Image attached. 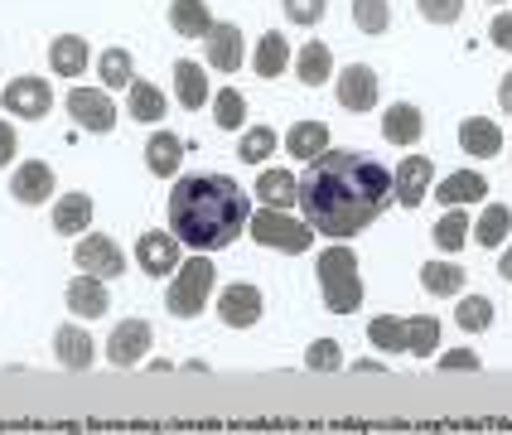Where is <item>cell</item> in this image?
I'll return each mask as SVG.
<instances>
[{"mask_svg":"<svg viewBox=\"0 0 512 435\" xmlns=\"http://www.w3.org/2000/svg\"><path fill=\"white\" fill-rule=\"evenodd\" d=\"M392 203V170L363 150H324L300 174V208L305 223L324 237H358L368 232Z\"/></svg>","mask_w":512,"mask_h":435,"instance_id":"obj_1","label":"cell"},{"mask_svg":"<svg viewBox=\"0 0 512 435\" xmlns=\"http://www.w3.org/2000/svg\"><path fill=\"white\" fill-rule=\"evenodd\" d=\"M247 218V189L228 174H184L170 194V232L194 252L232 247Z\"/></svg>","mask_w":512,"mask_h":435,"instance_id":"obj_2","label":"cell"},{"mask_svg":"<svg viewBox=\"0 0 512 435\" xmlns=\"http://www.w3.org/2000/svg\"><path fill=\"white\" fill-rule=\"evenodd\" d=\"M314 271H319V295L334 315H353L363 305V276H358V257L348 247H324Z\"/></svg>","mask_w":512,"mask_h":435,"instance_id":"obj_3","label":"cell"},{"mask_svg":"<svg viewBox=\"0 0 512 435\" xmlns=\"http://www.w3.org/2000/svg\"><path fill=\"white\" fill-rule=\"evenodd\" d=\"M218 281V271H213V261L208 257H189L179 261V271H174L170 290H165V305H170L174 319H199L203 305H208V290Z\"/></svg>","mask_w":512,"mask_h":435,"instance_id":"obj_4","label":"cell"},{"mask_svg":"<svg viewBox=\"0 0 512 435\" xmlns=\"http://www.w3.org/2000/svg\"><path fill=\"white\" fill-rule=\"evenodd\" d=\"M247 232H252L261 247H271V252H310L314 247V228L310 223H295L290 218V208H256L252 218H247Z\"/></svg>","mask_w":512,"mask_h":435,"instance_id":"obj_5","label":"cell"},{"mask_svg":"<svg viewBox=\"0 0 512 435\" xmlns=\"http://www.w3.org/2000/svg\"><path fill=\"white\" fill-rule=\"evenodd\" d=\"M68 116H73L83 131H97V136H107L116 126V107L102 87H73V92H68Z\"/></svg>","mask_w":512,"mask_h":435,"instance_id":"obj_6","label":"cell"},{"mask_svg":"<svg viewBox=\"0 0 512 435\" xmlns=\"http://www.w3.org/2000/svg\"><path fill=\"white\" fill-rule=\"evenodd\" d=\"M73 261H78V271H87V276H102V281H112V276H121V271H126L121 247H116L112 237H102V232H87L83 242H78V252H73Z\"/></svg>","mask_w":512,"mask_h":435,"instance_id":"obj_7","label":"cell"},{"mask_svg":"<svg viewBox=\"0 0 512 435\" xmlns=\"http://www.w3.org/2000/svg\"><path fill=\"white\" fill-rule=\"evenodd\" d=\"M0 102H5V112L10 116H25V121H39V116H49V107H54V92H49V83L44 78H15V83L0 92Z\"/></svg>","mask_w":512,"mask_h":435,"instance_id":"obj_8","label":"cell"},{"mask_svg":"<svg viewBox=\"0 0 512 435\" xmlns=\"http://www.w3.org/2000/svg\"><path fill=\"white\" fill-rule=\"evenodd\" d=\"M150 344H155V334H150L145 319H121L112 329V339H107V363H116V368H136Z\"/></svg>","mask_w":512,"mask_h":435,"instance_id":"obj_9","label":"cell"},{"mask_svg":"<svg viewBox=\"0 0 512 435\" xmlns=\"http://www.w3.org/2000/svg\"><path fill=\"white\" fill-rule=\"evenodd\" d=\"M430 179H435V165L430 155H401V165L392 170V199L416 208V203L430 194Z\"/></svg>","mask_w":512,"mask_h":435,"instance_id":"obj_10","label":"cell"},{"mask_svg":"<svg viewBox=\"0 0 512 435\" xmlns=\"http://www.w3.org/2000/svg\"><path fill=\"white\" fill-rule=\"evenodd\" d=\"M218 319L228 324V329H252L256 319H261V290L247 286V281H237L218 295Z\"/></svg>","mask_w":512,"mask_h":435,"instance_id":"obj_11","label":"cell"},{"mask_svg":"<svg viewBox=\"0 0 512 435\" xmlns=\"http://www.w3.org/2000/svg\"><path fill=\"white\" fill-rule=\"evenodd\" d=\"M377 73H372L368 63H348L339 73V102L348 112H372L377 107Z\"/></svg>","mask_w":512,"mask_h":435,"instance_id":"obj_12","label":"cell"},{"mask_svg":"<svg viewBox=\"0 0 512 435\" xmlns=\"http://www.w3.org/2000/svg\"><path fill=\"white\" fill-rule=\"evenodd\" d=\"M54 353L68 373H87L92 358H97V344H92V334H87L83 324H63L54 334Z\"/></svg>","mask_w":512,"mask_h":435,"instance_id":"obj_13","label":"cell"},{"mask_svg":"<svg viewBox=\"0 0 512 435\" xmlns=\"http://www.w3.org/2000/svg\"><path fill=\"white\" fill-rule=\"evenodd\" d=\"M136 257H141V271H150V276H174L179 271V237L174 232H145Z\"/></svg>","mask_w":512,"mask_h":435,"instance_id":"obj_14","label":"cell"},{"mask_svg":"<svg viewBox=\"0 0 512 435\" xmlns=\"http://www.w3.org/2000/svg\"><path fill=\"white\" fill-rule=\"evenodd\" d=\"M203 54H208V68L237 73V68H242V29L237 25H213L208 29V39H203Z\"/></svg>","mask_w":512,"mask_h":435,"instance_id":"obj_15","label":"cell"},{"mask_svg":"<svg viewBox=\"0 0 512 435\" xmlns=\"http://www.w3.org/2000/svg\"><path fill=\"white\" fill-rule=\"evenodd\" d=\"M10 194L25 203V208H34V203H44L49 194H54V170L44 165V160H25L20 170L10 174Z\"/></svg>","mask_w":512,"mask_h":435,"instance_id":"obj_16","label":"cell"},{"mask_svg":"<svg viewBox=\"0 0 512 435\" xmlns=\"http://www.w3.org/2000/svg\"><path fill=\"white\" fill-rule=\"evenodd\" d=\"M68 310L78 319H97L112 310V300H107V286H102V276H73L68 281Z\"/></svg>","mask_w":512,"mask_h":435,"instance_id":"obj_17","label":"cell"},{"mask_svg":"<svg viewBox=\"0 0 512 435\" xmlns=\"http://www.w3.org/2000/svg\"><path fill=\"white\" fill-rule=\"evenodd\" d=\"M459 145H464V155H474V160H493V155L503 150V131H498L488 116H464V121H459Z\"/></svg>","mask_w":512,"mask_h":435,"instance_id":"obj_18","label":"cell"},{"mask_svg":"<svg viewBox=\"0 0 512 435\" xmlns=\"http://www.w3.org/2000/svg\"><path fill=\"white\" fill-rule=\"evenodd\" d=\"M435 199L445 203V208H464V203H479L488 199V179L479 170H455L440 179V189H435Z\"/></svg>","mask_w":512,"mask_h":435,"instance_id":"obj_19","label":"cell"},{"mask_svg":"<svg viewBox=\"0 0 512 435\" xmlns=\"http://www.w3.org/2000/svg\"><path fill=\"white\" fill-rule=\"evenodd\" d=\"M421 131H426V116H421V107H411V102H397V107H387V116H382V136L392 145H416Z\"/></svg>","mask_w":512,"mask_h":435,"instance_id":"obj_20","label":"cell"},{"mask_svg":"<svg viewBox=\"0 0 512 435\" xmlns=\"http://www.w3.org/2000/svg\"><path fill=\"white\" fill-rule=\"evenodd\" d=\"M295 78L305 87H324L334 78V54H329V44L324 39H310L300 54H295Z\"/></svg>","mask_w":512,"mask_h":435,"instance_id":"obj_21","label":"cell"},{"mask_svg":"<svg viewBox=\"0 0 512 435\" xmlns=\"http://www.w3.org/2000/svg\"><path fill=\"white\" fill-rule=\"evenodd\" d=\"M174 92H179V107L184 112H199L208 102V78H203V63L194 58H179L174 63Z\"/></svg>","mask_w":512,"mask_h":435,"instance_id":"obj_22","label":"cell"},{"mask_svg":"<svg viewBox=\"0 0 512 435\" xmlns=\"http://www.w3.org/2000/svg\"><path fill=\"white\" fill-rule=\"evenodd\" d=\"M179 160H184V141H179L174 131H155L150 145H145V165H150V174L174 179V174H179Z\"/></svg>","mask_w":512,"mask_h":435,"instance_id":"obj_23","label":"cell"},{"mask_svg":"<svg viewBox=\"0 0 512 435\" xmlns=\"http://www.w3.org/2000/svg\"><path fill=\"white\" fill-rule=\"evenodd\" d=\"M170 25L179 29V39H208V29H213V10H208V0H174L170 5Z\"/></svg>","mask_w":512,"mask_h":435,"instance_id":"obj_24","label":"cell"},{"mask_svg":"<svg viewBox=\"0 0 512 435\" xmlns=\"http://www.w3.org/2000/svg\"><path fill=\"white\" fill-rule=\"evenodd\" d=\"M256 199L266 208H295L300 203V179L290 170H266L256 179Z\"/></svg>","mask_w":512,"mask_h":435,"instance_id":"obj_25","label":"cell"},{"mask_svg":"<svg viewBox=\"0 0 512 435\" xmlns=\"http://www.w3.org/2000/svg\"><path fill=\"white\" fill-rule=\"evenodd\" d=\"M285 150H290L295 160H319V155L329 150V126H324V121H295L290 136H285Z\"/></svg>","mask_w":512,"mask_h":435,"instance_id":"obj_26","label":"cell"},{"mask_svg":"<svg viewBox=\"0 0 512 435\" xmlns=\"http://www.w3.org/2000/svg\"><path fill=\"white\" fill-rule=\"evenodd\" d=\"M49 68H54L58 78H78L87 68V39H78V34H58L54 44H49Z\"/></svg>","mask_w":512,"mask_h":435,"instance_id":"obj_27","label":"cell"},{"mask_svg":"<svg viewBox=\"0 0 512 435\" xmlns=\"http://www.w3.org/2000/svg\"><path fill=\"white\" fill-rule=\"evenodd\" d=\"M474 242H479V247H503V242H508V232H512V208L508 203H488L484 213H479V223H474Z\"/></svg>","mask_w":512,"mask_h":435,"instance_id":"obj_28","label":"cell"},{"mask_svg":"<svg viewBox=\"0 0 512 435\" xmlns=\"http://www.w3.org/2000/svg\"><path fill=\"white\" fill-rule=\"evenodd\" d=\"M285 68H290V44H285V34H261L256 39V78H281Z\"/></svg>","mask_w":512,"mask_h":435,"instance_id":"obj_29","label":"cell"},{"mask_svg":"<svg viewBox=\"0 0 512 435\" xmlns=\"http://www.w3.org/2000/svg\"><path fill=\"white\" fill-rule=\"evenodd\" d=\"M87 223H92V199L87 194H63V199L54 203V228L68 237V232H87Z\"/></svg>","mask_w":512,"mask_h":435,"instance_id":"obj_30","label":"cell"},{"mask_svg":"<svg viewBox=\"0 0 512 435\" xmlns=\"http://www.w3.org/2000/svg\"><path fill=\"white\" fill-rule=\"evenodd\" d=\"M421 286L430 295H459L464 290V266H455V261H426L421 266Z\"/></svg>","mask_w":512,"mask_h":435,"instance_id":"obj_31","label":"cell"},{"mask_svg":"<svg viewBox=\"0 0 512 435\" xmlns=\"http://www.w3.org/2000/svg\"><path fill=\"white\" fill-rule=\"evenodd\" d=\"M368 344L382 353H406V319L401 315H377L368 324Z\"/></svg>","mask_w":512,"mask_h":435,"instance_id":"obj_32","label":"cell"},{"mask_svg":"<svg viewBox=\"0 0 512 435\" xmlns=\"http://www.w3.org/2000/svg\"><path fill=\"white\" fill-rule=\"evenodd\" d=\"M126 107H131L136 121H160L165 116V92L155 83H131L126 87Z\"/></svg>","mask_w":512,"mask_h":435,"instance_id":"obj_33","label":"cell"},{"mask_svg":"<svg viewBox=\"0 0 512 435\" xmlns=\"http://www.w3.org/2000/svg\"><path fill=\"white\" fill-rule=\"evenodd\" d=\"M440 348V319L435 315H411L406 319V353H416V358H426Z\"/></svg>","mask_w":512,"mask_h":435,"instance_id":"obj_34","label":"cell"},{"mask_svg":"<svg viewBox=\"0 0 512 435\" xmlns=\"http://www.w3.org/2000/svg\"><path fill=\"white\" fill-rule=\"evenodd\" d=\"M430 237H435L440 252H459V247L469 242V218H464V208H445V218L430 228Z\"/></svg>","mask_w":512,"mask_h":435,"instance_id":"obj_35","label":"cell"},{"mask_svg":"<svg viewBox=\"0 0 512 435\" xmlns=\"http://www.w3.org/2000/svg\"><path fill=\"white\" fill-rule=\"evenodd\" d=\"M455 324L464 334H484L488 324H493V300H488V295H464L455 310Z\"/></svg>","mask_w":512,"mask_h":435,"instance_id":"obj_36","label":"cell"},{"mask_svg":"<svg viewBox=\"0 0 512 435\" xmlns=\"http://www.w3.org/2000/svg\"><path fill=\"white\" fill-rule=\"evenodd\" d=\"M97 73H102V83L107 87H131L136 83V68H131V54H126V49H102Z\"/></svg>","mask_w":512,"mask_h":435,"instance_id":"obj_37","label":"cell"},{"mask_svg":"<svg viewBox=\"0 0 512 435\" xmlns=\"http://www.w3.org/2000/svg\"><path fill=\"white\" fill-rule=\"evenodd\" d=\"M213 121H218V131H237L247 121V97L237 87H223L218 102H213Z\"/></svg>","mask_w":512,"mask_h":435,"instance_id":"obj_38","label":"cell"},{"mask_svg":"<svg viewBox=\"0 0 512 435\" xmlns=\"http://www.w3.org/2000/svg\"><path fill=\"white\" fill-rule=\"evenodd\" d=\"M353 25L363 29V34H382V29L392 25L387 0H353Z\"/></svg>","mask_w":512,"mask_h":435,"instance_id":"obj_39","label":"cell"},{"mask_svg":"<svg viewBox=\"0 0 512 435\" xmlns=\"http://www.w3.org/2000/svg\"><path fill=\"white\" fill-rule=\"evenodd\" d=\"M271 150H276V131H271V126H256V131H247V136H242V145H237V160L261 165V160H271Z\"/></svg>","mask_w":512,"mask_h":435,"instance_id":"obj_40","label":"cell"},{"mask_svg":"<svg viewBox=\"0 0 512 435\" xmlns=\"http://www.w3.org/2000/svg\"><path fill=\"white\" fill-rule=\"evenodd\" d=\"M305 368L310 373H339L343 368V353L334 339H314L310 348H305Z\"/></svg>","mask_w":512,"mask_h":435,"instance_id":"obj_41","label":"cell"},{"mask_svg":"<svg viewBox=\"0 0 512 435\" xmlns=\"http://www.w3.org/2000/svg\"><path fill=\"white\" fill-rule=\"evenodd\" d=\"M281 10H285V20H295V25H319L324 20V0H281Z\"/></svg>","mask_w":512,"mask_h":435,"instance_id":"obj_42","label":"cell"},{"mask_svg":"<svg viewBox=\"0 0 512 435\" xmlns=\"http://www.w3.org/2000/svg\"><path fill=\"white\" fill-rule=\"evenodd\" d=\"M416 5H421V15L430 25H455L459 10H464V0H416Z\"/></svg>","mask_w":512,"mask_h":435,"instance_id":"obj_43","label":"cell"},{"mask_svg":"<svg viewBox=\"0 0 512 435\" xmlns=\"http://www.w3.org/2000/svg\"><path fill=\"white\" fill-rule=\"evenodd\" d=\"M484 363H479V353L474 348H450V353H440V373H479Z\"/></svg>","mask_w":512,"mask_h":435,"instance_id":"obj_44","label":"cell"},{"mask_svg":"<svg viewBox=\"0 0 512 435\" xmlns=\"http://www.w3.org/2000/svg\"><path fill=\"white\" fill-rule=\"evenodd\" d=\"M488 39H493L498 49H508V54H512V10H503V15L493 20V29H488Z\"/></svg>","mask_w":512,"mask_h":435,"instance_id":"obj_45","label":"cell"},{"mask_svg":"<svg viewBox=\"0 0 512 435\" xmlns=\"http://www.w3.org/2000/svg\"><path fill=\"white\" fill-rule=\"evenodd\" d=\"M15 150H20L15 126H10V121H0V165H10V160H15Z\"/></svg>","mask_w":512,"mask_h":435,"instance_id":"obj_46","label":"cell"},{"mask_svg":"<svg viewBox=\"0 0 512 435\" xmlns=\"http://www.w3.org/2000/svg\"><path fill=\"white\" fill-rule=\"evenodd\" d=\"M498 107L512 116V73H503V83H498Z\"/></svg>","mask_w":512,"mask_h":435,"instance_id":"obj_47","label":"cell"},{"mask_svg":"<svg viewBox=\"0 0 512 435\" xmlns=\"http://www.w3.org/2000/svg\"><path fill=\"white\" fill-rule=\"evenodd\" d=\"M498 276H508V281H512V247L498 257Z\"/></svg>","mask_w":512,"mask_h":435,"instance_id":"obj_48","label":"cell"}]
</instances>
